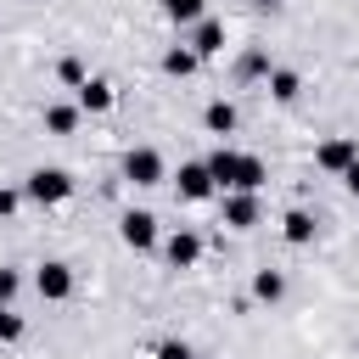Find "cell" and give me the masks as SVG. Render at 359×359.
Masks as SVG:
<instances>
[{
  "label": "cell",
  "mask_w": 359,
  "mask_h": 359,
  "mask_svg": "<svg viewBox=\"0 0 359 359\" xmlns=\"http://www.w3.org/2000/svg\"><path fill=\"white\" fill-rule=\"evenodd\" d=\"M118 236H123V247H135V252H151V247H157V213H146V208H129V213L118 219Z\"/></svg>",
  "instance_id": "277c9868"
},
{
  "label": "cell",
  "mask_w": 359,
  "mask_h": 359,
  "mask_svg": "<svg viewBox=\"0 0 359 359\" xmlns=\"http://www.w3.org/2000/svg\"><path fill=\"white\" fill-rule=\"evenodd\" d=\"M157 359H196L185 342H157Z\"/></svg>",
  "instance_id": "603a6c76"
},
{
  "label": "cell",
  "mask_w": 359,
  "mask_h": 359,
  "mask_svg": "<svg viewBox=\"0 0 359 359\" xmlns=\"http://www.w3.org/2000/svg\"><path fill=\"white\" fill-rule=\"evenodd\" d=\"M174 185H180V196H191V202H208V196L219 191V185H213V174H208V163H185Z\"/></svg>",
  "instance_id": "9c48e42d"
},
{
  "label": "cell",
  "mask_w": 359,
  "mask_h": 359,
  "mask_svg": "<svg viewBox=\"0 0 359 359\" xmlns=\"http://www.w3.org/2000/svg\"><path fill=\"white\" fill-rule=\"evenodd\" d=\"M219 213H224L230 230H252V224H258V196H252V191H224V208H219Z\"/></svg>",
  "instance_id": "52a82bcc"
},
{
  "label": "cell",
  "mask_w": 359,
  "mask_h": 359,
  "mask_svg": "<svg viewBox=\"0 0 359 359\" xmlns=\"http://www.w3.org/2000/svg\"><path fill=\"white\" fill-rule=\"evenodd\" d=\"M17 286H22V275H17V269H0V309L17 297Z\"/></svg>",
  "instance_id": "7402d4cb"
},
{
  "label": "cell",
  "mask_w": 359,
  "mask_h": 359,
  "mask_svg": "<svg viewBox=\"0 0 359 359\" xmlns=\"http://www.w3.org/2000/svg\"><path fill=\"white\" fill-rule=\"evenodd\" d=\"M163 258H168L174 269H191V264L202 258V236H196V230H174V236L163 241Z\"/></svg>",
  "instance_id": "ba28073f"
},
{
  "label": "cell",
  "mask_w": 359,
  "mask_h": 359,
  "mask_svg": "<svg viewBox=\"0 0 359 359\" xmlns=\"http://www.w3.org/2000/svg\"><path fill=\"white\" fill-rule=\"evenodd\" d=\"M56 79H62V84H73V90H84V79H90V73H84V62H79V56H62V62H56Z\"/></svg>",
  "instance_id": "ffe728a7"
},
{
  "label": "cell",
  "mask_w": 359,
  "mask_h": 359,
  "mask_svg": "<svg viewBox=\"0 0 359 359\" xmlns=\"http://www.w3.org/2000/svg\"><path fill=\"white\" fill-rule=\"evenodd\" d=\"M0 342H22V314L0 309Z\"/></svg>",
  "instance_id": "44dd1931"
},
{
  "label": "cell",
  "mask_w": 359,
  "mask_h": 359,
  "mask_svg": "<svg viewBox=\"0 0 359 359\" xmlns=\"http://www.w3.org/2000/svg\"><path fill=\"white\" fill-rule=\"evenodd\" d=\"M34 292H39L45 303H67V297H73V269H67L62 258H45V264L34 269Z\"/></svg>",
  "instance_id": "3957f363"
},
{
  "label": "cell",
  "mask_w": 359,
  "mask_h": 359,
  "mask_svg": "<svg viewBox=\"0 0 359 359\" xmlns=\"http://www.w3.org/2000/svg\"><path fill=\"white\" fill-rule=\"evenodd\" d=\"M118 95H112V84L107 79H84V90H79V112H107Z\"/></svg>",
  "instance_id": "7c38bea8"
},
{
  "label": "cell",
  "mask_w": 359,
  "mask_h": 359,
  "mask_svg": "<svg viewBox=\"0 0 359 359\" xmlns=\"http://www.w3.org/2000/svg\"><path fill=\"white\" fill-rule=\"evenodd\" d=\"M196 62H202V56H196L191 45H174V50H163V73H174V79H191V73H196Z\"/></svg>",
  "instance_id": "5bb4252c"
},
{
  "label": "cell",
  "mask_w": 359,
  "mask_h": 359,
  "mask_svg": "<svg viewBox=\"0 0 359 359\" xmlns=\"http://www.w3.org/2000/svg\"><path fill=\"white\" fill-rule=\"evenodd\" d=\"M17 202H22V196H17V191H6V185H0V219H6V213H17Z\"/></svg>",
  "instance_id": "cb8c5ba5"
},
{
  "label": "cell",
  "mask_w": 359,
  "mask_h": 359,
  "mask_svg": "<svg viewBox=\"0 0 359 359\" xmlns=\"http://www.w3.org/2000/svg\"><path fill=\"white\" fill-rule=\"evenodd\" d=\"M163 174H168V168H163V157H157L151 146H135V151L123 157V180H129V185H163Z\"/></svg>",
  "instance_id": "5b68a950"
},
{
  "label": "cell",
  "mask_w": 359,
  "mask_h": 359,
  "mask_svg": "<svg viewBox=\"0 0 359 359\" xmlns=\"http://www.w3.org/2000/svg\"><path fill=\"white\" fill-rule=\"evenodd\" d=\"M45 129L50 135H73L79 129V107H45Z\"/></svg>",
  "instance_id": "ac0fdd59"
},
{
  "label": "cell",
  "mask_w": 359,
  "mask_h": 359,
  "mask_svg": "<svg viewBox=\"0 0 359 359\" xmlns=\"http://www.w3.org/2000/svg\"><path fill=\"white\" fill-rule=\"evenodd\" d=\"M236 73H241V79H269L275 67H269V56H264V50H247V56L236 62Z\"/></svg>",
  "instance_id": "d6986e66"
},
{
  "label": "cell",
  "mask_w": 359,
  "mask_h": 359,
  "mask_svg": "<svg viewBox=\"0 0 359 359\" xmlns=\"http://www.w3.org/2000/svg\"><path fill=\"white\" fill-rule=\"evenodd\" d=\"M252 297H258V303H280V297H286V275H280V269H258V275H252Z\"/></svg>",
  "instance_id": "4fadbf2b"
},
{
  "label": "cell",
  "mask_w": 359,
  "mask_h": 359,
  "mask_svg": "<svg viewBox=\"0 0 359 359\" xmlns=\"http://www.w3.org/2000/svg\"><path fill=\"white\" fill-rule=\"evenodd\" d=\"M342 185H348V191H353V196H359V163H353V168H348V174H342Z\"/></svg>",
  "instance_id": "d4e9b609"
},
{
  "label": "cell",
  "mask_w": 359,
  "mask_h": 359,
  "mask_svg": "<svg viewBox=\"0 0 359 359\" xmlns=\"http://www.w3.org/2000/svg\"><path fill=\"white\" fill-rule=\"evenodd\" d=\"M202 123H208V135H230V129H236V107H230V101L219 95V101H208Z\"/></svg>",
  "instance_id": "9a60e30c"
},
{
  "label": "cell",
  "mask_w": 359,
  "mask_h": 359,
  "mask_svg": "<svg viewBox=\"0 0 359 359\" xmlns=\"http://www.w3.org/2000/svg\"><path fill=\"white\" fill-rule=\"evenodd\" d=\"M314 230H320V224H314V213H303V208H292V213L280 219V236H286L292 247H309V241H314Z\"/></svg>",
  "instance_id": "30bf717a"
},
{
  "label": "cell",
  "mask_w": 359,
  "mask_h": 359,
  "mask_svg": "<svg viewBox=\"0 0 359 359\" xmlns=\"http://www.w3.org/2000/svg\"><path fill=\"white\" fill-rule=\"evenodd\" d=\"M191 50H196L202 62H208V56H219V50H224V28L202 17V22H196V34H191Z\"/></svg>",
  "instance_id": "8fae6325"
},
{
  "label": "cell",
  "mask_w": 359,
  "mask_h": 359,
  "mask_svg": "<svg viewBox=\"0 0 359 359\" xmlns=\"http://www.w3.org/2000/svg\"><path fill=\"white\" fill-rule=\"evenodd\" d=\"M241 163H247V151H230V146H219V151L208 157V174H213V185H219V191H241Z\"/></svg>",
  "instance_id": "8992f818"
},
{
  "label": "cell",
  "mask_w": 359,
  "mask_h": 359,
  "mask_svg": "<svg viewBox=\"0 0 359 359\" xmlns=\"http://www.w3.org/2000/svg\"><path fill=\"white\" fill-rule=\"evenodd\" d=\"M22 196L39 202V208H56V202L73 196V174H67V168H34V174L22 180Z\"/></svg>",
  "instance_id": "6da1fadb"
},
{
  "label": "cell",
  "mask_w": 359,
  "mask_h": 359,
  "mask_svg": "<svg viewBox=\"0 0 359 359\" xmlns=\"http://www.w3.org/2000/svg\"><path fill=\"white\" fill-rule=\"evenodd\" d=\"M163 17L180 22V28H191V22H202V0H163Z\"/></svg>",
  "instance_id": "e0dca14e"
},
{
  "label": "cell",
  "mask_w": 359,
  "mask_h": 359,
  "mask_svg": "<svg viewBox=\"0 0 359 359\" xmlns=\"http://www.w3.org/2000/svg\"><path fill=\"white\" fill-rule=\"evenodd\" d=\"M269 95H275V101H297V95H303V79H297L292 67H275V73H269Z\"/></svg>",
  "instance_id": "2e32d148"
},
{
  "label": "cell",
  "mask_w": 359,
  "mask_h": 359,
  "mask_svg": "<svg viewBox=\"0 0 359 359\" xmlns=\"http://www.w3.org/2000/svg\"><path fill=\"white\" fill-rule=\"evenodd\" d=\"M353 163H359V140L353 135H331V140L314 146V168H325V174H348Z\"/></svg>",
  "instance_id": "7a4b0ae2"
}]
</instances>
